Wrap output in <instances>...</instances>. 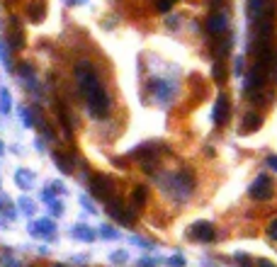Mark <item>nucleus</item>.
<instances>
[{
    "label": "nucleus",
    "mask_w": 277,
    "mask_h": 267,
    "mask_svg": "<svg viewBox=\"0 0 277 267\" xmlns=\"http://www.w3.org/2000/svg\"><path fill=\"white\" fill-rule=\"evenodd\" d=\"M214 80H217L219 85L226 80V66H224L222 61H217V63H214Z\"/></svg>",
    "instance_id": "12"
},
{
    "label": "nucleus",
    "mask_w": 277,
    "mask_h": 267,
    "mask_svg": "<svg viewBox=\"0 0 277 267\" xmlns=\"http://www.w3.org/2000/svg\"><path fill=\"white\" fill-rule=\"evenodd\" d=\"M192 236L197 240H204V243H209V240L217 238V231H214V226L207 224V221H199V224L192 226Z\"/></svg>",
    "instance_id": "5"
},
{
    "label": "nucleus",
    "mask_w": 277,
    "mask_h": 267,
    "mask_svg": "<svg viewBox=\"0 0 277 267\" xmlns=\"http://www.w3.org/2000/svg\"><path fill=\"white\" fill-rule=\"evenodd\" d=\"M90 190H93V195H95V197L107 199L112 195V180L107 177V175H95V177H93V183H90Z\"/></svg>",
    "instance_id": "4"
},
{
    "label": "nucleus",
    "mask_w": 277,
    "mask_h": 267,
    "mask_svg": "<svg viewBox=\"0 0 277 267\" xmlns=\"http://www.w3.org/2000/svg\"><path fill=\"white\" fill-rule=\"evenodd\" d=\"M20 73L22 75H32V66L29 63H20Z\"/></svg>",
    "instance_id": "19"
},
{
    "label": "nucleus",
    "mask_w": 277,
    "mask_h": 267,
    "mask_svg": "<svg viewBox=\"0 0 277 267\" xmlns=\"http://www.w3.org/2000/svg\"><path fill=\"white\" fill-rule=\"evenodd\" d=\"M76 75H78V83H81V90H83L85 100L90 105V112L95 117H107L110 114V98L105 93V87L100 83L97 73L93 70V63L90 61H78L76 63Z\"/></svg>",
    "instance_id": "1"
},
{
    "label": "nucleus",
    "mask_w": 277,
    "mask_h": 267,
    "mask_svg": "<svg viewBox=\"0 0 277 267\" xmlns=\"http://www.w3.org/2000/svg\"><path fill=\"white\" fill-rule=\"evenodd\" d=\"M146 197H149L146 187H141V185H138V187H134V192H131V202H134V204H144V202H146Z\"/></svg>",
    "instance_id": "11"
},
{
    "label": "nucleus",
    "mask_w": 277,
    "mask_h": 267,
    "mask_svg": "<svg viewBox=\"0 0 277 267\" xmlns=\"http://www.w3.org/2000/svg\"><path fill=\"white\" fill-rule=\"evenodd\" d=\"M258 267H277V265H272L270 260H260V262H258Z\"/></svg>",
    "instance_id": "24"
},
{
    "label": "nucleus",
    "mask_w": 277,
    "mask_h": 267,
    "mask_svg": "<svg viewBox=\"0 0 277 267\" xmlns=\"http://www.w3.org/2000/svg\"><path fill=\"white\" fill-rule=\"evenodd\" d=\"M0 107H3V112H10V95H8V90H0Z\"/></svg>",
    "instance_id": "15"
},
{
    "label": "nucleus",
    "mask_w": 277,
    "mask_h": 267,
    "mask_svg": "<svg viewBox=\"0 0 277 267\" xmlns=\"http://www.w3.org/2000/svg\"><path fill=\"white\" fill-rule=\"evenodd\" d=\"M32 180H34V177H32V172H27V170H20V172H17V185H20L22 190H29Z\"/></svg>",
    "instance_id": "10"
},
{
    "label": "nucleus",
    "mask_w": 277,
    "mask_h": 267,
    "mask_svg": "<svg viewBox=\"0 0 277 267\" xmlns=\"http://www.w3.org/2000/svg\"><path fill=\"white\" fill-rule=\"evenodd\" d=\"M170 265H173V267H182L185 262H182V257H173V260H170Z\"/></svg>",
    "instance_id": "23"
},
{
    "label": "nucleus",
    "mask_w": 277,
    "mask_h": 267,
    "mask_svg": "<svg viewBox=\"0 0 277 267\" xmlns=\"http://www.w3.org/2000/svg\"><path fill=\"white\" fill-rule=\"evenodd\" d=\"M76 236L83 240H93V233H90V231H83V228H76Z\"/></svg>",
    "instance_id": "17"
},
{
    "label": "nucleus",
    "mask_w": 277,
    "mask_h": 267,
    "mask_svg": "<svg viewBox=\"0 0 277 267\" xmlns=\"http://www.w3.org/2000/svg\"><path fill=\"white\" fill-rule=\"evenodd\" d=\"M32 233H34V236H49V233H54V224L46 221V219H44V221H37V224L32 226Z\"/></svg>",
    "instance_id": "9"
},
{
    "label": "nucleus",
    "mask_w": 277,
    "mask_h": 267,
    "mask_svg": "<svg viewBox=\"0 0 277 267\" xmlns=\"http://www.w3.org/2000/svg\"><path fill=\"white\" fill-rule=\"evenodd\" d=\"M267 233L272 236V240H277V219H272V221H270V226H267Z\"/></svg>",
    "instance_id": "18"
},
{
    "label": "nucleus",
    "mask_w": 277,
    "mask_h": 267,
    "mask_svg": "<svg viewBox=\"0 0 277 267\" xmlns=\"http://www.w3.org/2000/svg\"><path fill=\"white\" fill-rule=\"evenodd\" d=\"M44 10H46L44 0H34V3H29V8H27L29 20H32V22H42V20H44Z\"/></svg>",
    "instance_id": "8"
},
{
    "label": "nucleus",
    "mask_w": 277,
    "mask_h": 267,
    "mask_svg": "<svg viewBox=\"0 0 277 267\" xmlns=\"http://www.w3.org/2000/svg\"><path fill=\"white\" fill-rule=\"evenodd\" d=\"M112 260H114V262H122V260H126V253H114Z\"/></svg>",
    "instance_id": "21"
},
{
    "label": "nucleus",
    "mask_w": 277,
    "mask_h": 267,
    "mask_svg": "<svg viewBox=\"0 0 277 267\" xmlns=\"http://www.w3.org/2000/svg\"><path fill=\"white\" fill-rule=\"evenodd\" d=\"M263 124V119L258 117V114H253V112H248L246 117H243V122H241V134H253L255 129Z\"/></svg>",
    "instance_id": "7"
},
{
    "label": "nucleus",
    "mask_w": 277,
    "mask_h": 267,
    "mask_svg": "<svg viewBox=\"0 0 277 267\" xmlns=\"http://www.w3.org/2000/svg\"><path fill=\"white\" fill-rule=\"evenodd\" d=\"M226 27H229V22H226V17H224V15H212V17L207 20L209 34H214V37L224 34V32H226Z\"/></svg>",
    "instance_id": "6"
},
{
    "label": "nucleus",
    "mask_w": 277,
    "mask_h": 267,
    "mask_svg": "<svg viewBox=\"0 0 277 267\" xmlns=\"http://www.w3.org/2000/svg\"><path fill=\"white\" fill-rule=\"evenodd\" d=\"M250 197L258 199V202H263V199H270V197H272V183H270V177L260 175L255 183L250 185Z\"/></svg>",
    "instance_id": "2"
},
{
    "label": "nucleus",
    "mask_w": 277,
    "mask_h": 267,
    "mask_svg": "<svg viewBox=\"0 0 277 267\" xmlns=\"http://www.w3.org/2000/svg\"><path fill=\"white\" fill-rule=\"evenodd\" d=\"M81 3H85V0H68V5H81Z\"/></svg>",
    "instance_id": "25"
},
{
    "label": "nucleus",
    "mask_w": 277,
    "mask_h": 267,
    "mask_svg": "<svg viewBox=\"0 0 277 267\" xmlns=\"http://www.w3.org/2000/svg\"><path fill=\"white\" fill-rule=\"evenodd\" d=\"M173 3H175V0H158L156 8H158V13H168V10L173 8Z\"/></svg>",
    "instance_id": "16"
},
{
    "label": "nucleus",
    "mask_w": 277,
    "mask_h": 267,
    "mask_svg": "<svg viewBox=\"0 0 277 267\" xmlns=\"http://www.w3.org/2000/svg\"><path fill=\"white\" fill-rule=\"evenodd\" d=\"M265 3H267V0H250V15H253V17H260L265 10Z\"/></svg>",
    "instance_id": "13"
},
{
    "label": "nucleus",
    "mask_w": 277,
    "mask_h": 267,
    "mask_svg": "<svg viewBox=\"0 0 277 267\" xmlns=\"http://www.w3.org/2000/svg\"><path fill=\"white\" fill-rule=\"evenodd\" d=\"M22 119H25V124H27V127H32V114H29L27 110H22Z\"/></svg>",
    "instance_id": "20"
},
{
    "label": "nucleus",
    "mask_w": 277,
    "mask_h": 267,
    "mask_svg": "<svg viewBox=\"0 0 277 267\" xmlns=\"http://www.w3.org/2000/svg\"><path fill=\"white\" fill-rule=\"evenodd\" d=\"M54 160H56V165H58V168L63 170V172H71V170H73L71 160H66V158H63L61 153H56V155H54Z\"/></svg>",
    "instance_id": "14"
},
{
    "label": "nucleus",
    "mask_w": 277,
    "mask_h": 267,
    "mask_svg": "<svg viewBox=\"0 0 277 267\" xmlns=\"http://www.w3.org/2000/svg\"><path fill=\"white\" fill-rule=\"evenodd\" d=\"M267 165L272 170H277V155H270V158H267Z\"/></svg>",
    "instance_id": "22"
},
{
    "label": "nucleus",
    "mask_w": 277,
    "mask_h": 267,
    "mask_svg": "<svg viewBox=\"0 0 277 267\" xmlns=\"http://www.w3.org/2000/svg\"><path fill=\"white\" fill-rule=\"evenodd\" d=\"M229 114H231V102L226 95H219L217 98V105H214V124L222 127L229 122Z\"/></svg>",
    "instance_id": "3"
}]
</instances>
